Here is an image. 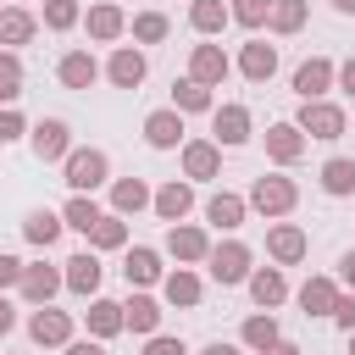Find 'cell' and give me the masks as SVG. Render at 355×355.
I'll return each instance as SVG.
<instances>
[{
	"label": "cell",
	"mask_w": 355,
	"mask_h": 355,
	"mask_svg": "<svg viewBox=\"0 0 355 355\" xmlns=\"http://www.w3.org/2000/svg\"><path fill=\"white\" fill-rule=\"evenodd\" d=\"M61 166H67V189H72V194H94V189L111 178V161H105V150H72Z\"/></svg>",
	"instance_id": "obj_1"
},
{
	"label": "cell",
	"mask_w": 355,
	"mask_h": 355,
	"mask_svg": "<svg viewBox=\"0 0 355 355\" xmlns=\"http://www.w3.org/2000/svg\"><path fill=\"white\" fill-rule=\"evenodd\" d=\"M294 200H300L294 178H277V172L255 178V189H250V205H255L261 216H283V211H294Z\"/></svg>",
	"instance_id": "obj_2"
},
{
	"label": "cell",
	"mask_w": 355,
	"mask_h": 355,
	"mask_svg": "<svg viewBox=\"0 0 355 355\" xmlns=\"http://www.w3.org/2000/svg\"><path fill=\"white\" fill-rule=\"evenodd\" d=\"M344 128H349V116L333 100H305L300 105V133H311V139H344Z\"/></svg>",
	"instance_id": "obj_3"
},
{
	"label": "cell",
	"mask_w": 355,
	"mask_h": 355,
	"mask_svg": "<svg viewBox=\"0 0 355 355\" xmlns=\"http://www.w3.org/2000/svg\"><path fill=\"white\" fill-rule=\"evenodd\" d=\"M205 266H211V277L227 288V283H250V244H239V239H227V244H216L211 255H205Z\"/></svg>",
	"instance_id": "obj_4"
},
{
	"label": "cell",
	"mask_w": 355,
	"mask_h": 355,
	"mask_svg": "<svg viewBox=\"0 0 355 355\" xmlns=\"http://www.w3.org/2000/svg\"><path fill=\"white\" fill-rule=\"evenodd\" d=\"M28 338H33L39 349L72 344V316H67V311H55V305H39V311L28 316Z\"/></svg>",
	"instance_id": "obj_5"
},
{
	"label": "cell",
	"mask_w": 355,
	"mask_h": 355,
	"mask_svg": "<svg viewBox=\"0 0 355 355\" xmlns=\"http://www.w3.org/2000/svg\"><path fill=\"white\" fill-rule=\"evenodd\" d=\"M333 78H338V67H333L327 55H311V61L294 67V94H300V100H322V94L333 89Z\"/></svg>",
	"instance_id": "obj_6"
},
{
	"label": "cell",
	"mask_w": 355,
	"mask_h": 355,
	"mask_svg": "<svg viewBox=\"0 0 355 355\" xmlns=\"http://www.w3.org/2000/svg\"><path fill=\"white\" fill-rule=\"evenodd\" d=\"M33 155H39V161H67V155H72V128H67L61 116L33 122Z\"/></svg>",
	"instance_id": "obj_7"
},
{
	"label": "cell",
	"mask_w": 355,
	"mask_h": 355,
	"mask_svg": "<svg viewBox=\"0 0 355 355\" xmlns=\"http://www.w3.org/2000/svg\"><path fill=\"white\" fill-rule=\"evenodd\" d=\"M266 155H272L277 166H294V161L305 155V133H300V122H272V128H266Z\"/></svg>",
	"instance_id": "obj_8"
},
{
	"label": "cell",
	"mask_w": 355,
	"mask_h": 355,
	"mask_svg": "<svg viewBox=\"0 0 355 355\" xmlns=\"http://www.w3.org/2000/svg\"><path fill=\"white\" fill-rule=\"evenodd\" d=\"M305 250H311V239H305V227H294V222H277V227L266 233V255L283 261V266L305 261Z\"/></svg>",
	"instance_id": "obj_9"
},
{
	"label": "cell",
	"mask_w": 355,
	"mask_h": 355,
	"mask_svg": "<svg viewBox=\"0 0 355 355\" xmlns=\"http://www.w3.org/2000/svg\"><path fill=\"white\" fill-rule=\"evenodd\" d=\"M227 55H222V44H194V55H189V78L194 83H205V89H216L222 78H227Z\"/></svg>",
	"instance_id": "obj_10"
},
{
	"label": "cell",
	"mask_w": 355,
	"mask_h": 355,
	"mask_svg": "<svg viewBox=\"0 0 355 355\" xmlns=\"http://www.w3.org/2000/svg\"><path fill=\"white\" fill-rule=\"evenodd\" d=\"M144 139H150L155 150H178V144H183V111H178V105L150 111V116H144Z\"/></svg>",
	"instance_id": "obj_11"
},
{
	"label": "cell",
	"mask_w": 355,
	"mask_h": 355,
	"mask_svg": "<svg viewBox=\"0 0 355 355\" xmlns=\"http://www.w3.org/2000/svg\"><path fill=\"white\" fill-rule=\"evenodd\" d=\"M183 172H189V178H216V172H222V144L189 139V144H183Z\"/></svg>",
	"instance_id": "obj_12"
},
{
	"label": "cell",
	"mask_w": 355,
	"mask_h": 355,
	"mask_svg": "<svg viewBox=\"0 0 355 355\" xmlns=\"http://www.w3.org/2000/svg\"><path fill=\"white\" fill-rule=\"evenodd\" d=\"M150 205H155V216H161V222H183V216H189V205H194V189L172 178V183H161V189H155V200H150Z\"/></svg>",
	"instance_id": "obj_13"
},
{
	"label": "cell",
	"mask_w": 355,
	"mask_h": 355,
	"mask_svg": "<svg viewBox=\"0 0 355 355\" xmlns=\"http://www.w3.org/2000/svg\"><path fill=\"white\" fill-rule=\"evenodd\" d=\"M166 250H172L178 261H205V255H211V239H205L200 227H189V222H172V227H166Z\"/></svg>",
	"instance_id": "obj_14"
},
{
	"label": "cell",
	"mask_w": 355,
	"mask_h": 355,
	"mask_svg": "<svg viewBox=\"0 0 355 355\" xmlns=\"http://www.w3.org/2000/svg\"><path fill=\"white\" fill-rule=\"evenodd\" d=\"M61 288H67V277H61V272H55V266H44V261H39V266H28V272H22V294H28V300H33V305H50V300H55V294H61Z\"/></svg>",
	"instance_id": "obj_15"
},
{
	"label": "cell",
	"mask_w": 355,
	"mask_h": 355,
	"mask_svg": "<svg viewBox=\"0 0 355 355\" xmlns=\"http://www.w3.org/2000/svg\"><path fill=\"white\" fill-rule=\"evenodd\" d=\"M239 72H244L250 83H266V78L277 72V50H272V44H261V39H250V44L239 50Z\"/></svg>",
	"instance_id": "obj_16"
},
{
	"label": "cell",
	"mask_w": 355,
	"mask_h": 355,
	"mask_svg": "<svg viewBox=\"0 0 355 355\" xmlns=\"http://www.w3.org/2000/svg\"><path fill=\"white\" fill-rule=\"evenodd\" d=\"M55 78H61L67 89H89V83L100 78V61H94L89 50H67V55H61V67H55Z\"/></svg>",
	"instance_id": "obj_17"
},
{
	"label": "cell",
	"mask_w": 355,
	"mask_h": 355,
	"mask_svg": "<svg viewBox=\"0 0 355 355\" xmlns=\"http://www.w3.org/2000/svg\"><path fill=\"white\" fill-rule=\"evenodd\" d=\"M211 128H216V144H244L250 139V111L244 105H216Z\"/></svg>",
	"instance_id": "obj_18"
},
{
	"label": "cell",
	"mask_w": 355,
	"mask_h": 355,
	"mask_svg": "<svg viewBox=\"0 0 355 355\" xmlns=\"http://www.w3.org/2000/svg\"><path fill=\"white\" fill-rule=\"evenodd\" d=\"M244 211H250V200H239V194H227V189L205 200V222H211V227H222V233H233V227L244 222Z\"/></svg>",
	"instance_id": "obj_19"
},
{
	"label": "cell",
	"mask_w": 355,
	"mask_h": 355,
	"mask_svg": "<svg viewBox=\"0 0 355 355\" xmlns=\"http://www.w3.org/2000/svg\"><path fill=\"white\" fill-rule=\"evenodd\" d=\"M250 300H255L261 311L283 305V300H288V283H283V272H277V266H261V272H250Z\"/></svg>",
	"instance_id": "obj_20"
},
{
	"label": "cell",
	"mask_w": 355,
	"mask_h": 355,
	"mask_svg": "<svg viewBox=\"0 0 355 355\" xmlns=\"http://www.w3.org/2000/svg\"><path fill=\"white\" fill-rule=\"evenodd\" d=\"M333 305H338L333 277H305V283H300V311H305V316H333Z\"/></svg>",
	"instance_id": "obj_21"
},
{
	"label": "cell",
	"mask_w": 355,
	"mask_h": 355,
	"mask_svg": "<svg viewBox=\"0 0 355 355\" xmlns=\"http://www.w3.org/2000/svg\"><path fill=\"white\" fill-rule=\"evenodd\" d=\"M89 39H100V44H111L122 28H128V17H122V6H111V0H100V6H89Z\"/></svg>",
	"instance_id": "obj_22"
},
{
	"label": "cell",
	"mask_w": 355,
	"mask_h": 355,
	"mask_svg": "<svg viewBox=\"0 0 355 355\" xmlns=\"http://www.w3.org/2000/svg\"><path fill=\"white\" fill-rule=\"evenodd\" d=\"M105 78H111L116 89H139V83H144V55H139L133 44H122V50L111 55V67H105Z\"/></svg>",
	"instance_id": "obj_23"
},
{
	"label": "cell",
	"mask_w": 355,
	"mask_h": 355,
	"mask_svg": "<svg viewBox=\"0 0 355 355\" xmlns=\"http://www.w3.org/2000/svg\"><path fill=\"white\" fill-rule=\"evenodd\" d=\"M122 277L133 283V288H150V283H161V255L155 250H128V261H122Z\"/></svg>",
	"instance_id": "obj_24"
},
{
	"label": "cell",
	"mask_w": 355,
	"mask_h": 355,
	"mask_svg": "<svg viewBox=\"0 0 355 355\" xmlns=\"http://www.w3.org/2000/svg\"><path fill=\"white\" fill-rule=\"evenodd\" d=\"M61 277H67V288H72V294H94V288H100V261H94V250L72 255Z\"/></svg>",
	"instance_id": "obj_25"
},
{
	"label": "cell",
	"mask_w": 355,
	"mask_h": 355,
	"mask_svg": "<svg viewBox=\"0 0 355 355\" xmlns=\"http://www.w3.org/2000/svg\"><path fill=\"white\" fill-rule=\"evenodd\" d=\"M122 327H128V316H122L116 300H89V333L94 338H116Z\"/></svg>",
	"instance_id": "obj_26"
},
{
	"label": "cell",
	"mask_w": 355,
	"mask_h": 355,
	"mask_svg": "<svg viewBox=\"0 0 355 355\" xmlns=\"http://www.w3.org/2000/svg\"><path fill=\"white\" fill-rule=\"evenodd\" d=\"M33 28H39V22H33L22 6H0V44H6V50L28 44V39H33Z\"/></svg>",
	"instance_id": "obj_27"
},
{
	"label": "cell",
	"mask_w": 355,
	"mask_h": 355,
	"mask_svg": "<svg viewBox=\"0 0 355 355\" xmlns=\"http://www.w3.org/2000/svg\"><path fill=\"white\" fill-rule=\"evenodd\" d=\"M61 227H67V222H61L55 211H28V222H22V239H28V244H39V250H50V244L61 239Z\"/></svg>",
	"instance_id": "obj_28"
},
{
	"label": "cell",
	"mask_w": 355,
	"mask_h": 355,
	"mask_svg": "<svg viewBox=\"0 0 355 355\" xmlns=\"http://www.w3.org/2000/svg\"><path fill=\"white\" fill-rule=\"evenodd\" d=\"M161 294H166V305H200V277L189 266H178L161 277Z\"/></svg>",
	"instance_id": "obj_29"
},
{
	"label": "cell",
	"mask_w": 355,
	"mask_h": 355,
	"mask_svg": "<svg viewBox=\"0 0 355 355\" xmlns=\"http://www.w3.org/2000/svg\"><path fill=\"white\" fill-rule=\"evenodd\" d=\"M155 194L139 183V178H122V183H111V211H122V216H133V211H144Z\"/></svg>",
	"instance_id": "obj_30"
},
{
	"label": "cell",
	"mask_w": 355,
	"mask_h": 355,
	"mask_svg": "<svg viewBox=\"0 0 355 355\" xmlns=\"http://www.w3.org/2000/svg\"><path fill=\"white\" fill-rule=\"evenodd\" d=\"M122 316H128L133 333H155V327H161V305H155L150 294H133V300L122 305Z\"/></svg>",
	"instance_id": "obj_31"
},
{
	"label": "cell",
	"mask_w": 355,
	"mask_h": 355,
	"mask_svg": "<svg viewBox=\"0 0 355 355\" xmlns=\"http://www.w3.org/2000/svg\"><path fill=\"white\" fill-rule=\"evenodd\" d=\"M227 17H233V11H227L222 0H194V6H189L194 33H222V28H227Z\"/></svg>",
	"instance_id": "obj_32"
},
{
	"label": "cell",
	"mask_w": 355,
	"mask_h": 355,
	"mask_svg": "<svg viewBox=\"0 0 355 355\" xmlns=\"http://www.w3.org/2000/svg\"><path fill=\"white\" fill-rule=\"evenodd\" d=\"M100 216H105V211H100L89 194H72V200H67V211H61V222H67V227H78V233H94V222H100Z\"/></svg>",
	"instance_id": "obj_33"
},
{
	"label": "cell",
	"mask_w": 355,
	"mask_h": 355,
	"mask_svg": "<svg viewBox=\"0 0 355 355\" xmlns=\"http://www.w3.org/2000/svg\"><path fill=\"white\" fill-rule=\"evenodd\" d=\"M322 189H327V194H355V161H349V155H333V161L322 166Z\"/></svg>",
	"instance_id": "obj_34"
},
{
	"label": "cell",
	"mask_w": 355,
	"mask_h": 355,
	"mask_svg": "<svg viewBox=\"0 0 355 355\" xmlns=\"http://www.w3.org/2000/svg\"><path fill=\"white\" fill-rule=\"evenodd\" d=\"M172 105H178V111H216V105H211V89H205V83H194V78L172 83Z\"/></svg>",
	"instance_id": "obj_35"
},
{
	"label": "cell",
	"mask_w": 355,
	"mask_h": 355,
	"mask_svg": "<svg viewBox=\"0 0 355 355\" xmlns=\"http://www.w3.org/2000/svg\"><path fill=\"white\" fill-rule=\"evenodd\" d=\"M89 239H94V250H122V244H128V222H122V211H111V216H100Z\"/></svg>",
	"instance_id": "obj_36"
},
{
	"label": "cell",
	"mask_w": 355,
	"mask_h": 355,
	"mask_svg": "<svg viewBox=\"0 0 355 355\" xmlns=\"http://www.w3.org/2000/svg\"><path fill=\"white\" fill-rule=\"evenodd\" d=\"M277 338H283V333H277L272 311H261V316H250V322H244V344H250V349H272Z\"/></svg>",
	"instance_id": "obj_37"
},
{
	"label": "cell",
	"mask_w": 355,
	"mask_h": 355,
	"mask_svg": "<svg viewBox=\"0 0 355 355\" xmlns=\"http://www.w3.org/2000/svg\"><path fill=\"white\" fill-rule=\"evenodd\" d=\"M277 33H300L305 28V0H272V17H266Z\"/></svg>",
	"instance_id": "obj_38"
},
{
	"label": "cell",
	"mask_w": 355,
	"mask_h": 355,
	"mask_svg": "<svg viewBox=\"0 0 355 355\" xmlns=\"http://www.w3.org/2000/svg\"><path fill=\"white\" fill-rule=\"evenodd\" d=\"M78 0H44V28L50 33H67V28H78Z\"/></svg>",
	"instance_id": "obj_39"
},
{
	"label": "cell",
	"mask_w": 355,
	"mask_h": 355,
	"mask_svg": "<svg viewBox=\"0 0 355 355\" xmlns=\"http://www.w3.org/2000/svg\"><path fill=\"white\" fill-rule=\"evenodd\" d=\"M22 94V61H17V50H0V100L11 105Z\"/></svg>",
	"instance_id": "obj_40"
},
{
	"label": "cell",
	"mask_w": 355,
	"mask_h": 355,
	"mask_svg": "<svg viewBox=\"0 0 355 355\" xmlns=\"http://www.w3.org/2000/svg\"><path fill=\"white\" fill-rule=\"evenodd\" d=\"M133 39H139V44H161V39H166V17H161V11H139V17H133Z\"/></svg>",
	"instance_id": "obj_41"
},
{
	"label": "cell",
	"mask_w": 355,
	"mask_h": 355,
	"mask_svg": "<svg viewBox=\"0 0 355 355\" xmlns=\"http://www.w3.org/2000/svg\"><path fill=\"white\" fill-rule=\"evenodd\" d=\"M227 11H233V22H244V28H261V22L272 17V0H233Z\"/></svg>",
	"instance_id": "obj_42"
},
{
	"label": "cell",
	"mask_w": 355,
	"mask_h": 355,
	"mask_svg": "<svg viewBox=\"0 0 355 355\" xmlns=\"http://www.w3.org/2000/svg\"><path fill=\"white\" fill-rule=\"evenodd\" d=\"M22 133H28L22 111H11V105H6V111H0V144H11V139H22Z\"/></svg>",
	"instance_id": "obj_43"
},
{
	"label": "cell",
	"mask_w": 355,
	"mask_h": 355,
	"mask_svg": "<svg viewBox=\"0 0 355 355\" xmlns=\"http://www.w3.org/2000/svg\"><path fill=\"white\" fill-rule=\"evenodd\" d=\"M22 272H28V266H22L17 255H6V250H0V288H22Z\"/></svg>",
	"instance_id": "obj_44"
},
{
	"label": "cell",
	"mask_w": 355,
	"mask_h": 355,
	"mask_svg": "<svg viewBox=\"0 0 355 355\" xmlns=\"http://www.w3.org/2000/svg\"><path fill=\"white\" fill-rule=\"evenodd\" d=\"M333 322H338L344 333H355V294H338V305H333Z\"/></svg>",
	"instance_id": "obj_45"
},
{
	"label": "cell",
	"mask_w": 355,
	"mask_h": 355,
	"mask_svg": "<svg viewBox=\"0 0 355 355\" xmlns=\"http://www.w3.org/2000/svg\"><path fill=\"white\" fill-rule=\"evenodd\" d=\"M144 355H189V349H183V338H161V333H150Z\"/></svg>",
	"instance_id": "obj_46"
},
{
	"label": "cell",
	"mask_w": 355,
	"mask_h": 355,
	"mask_svg": "<svg viewBox=\"0 0 355 355\" xmlns=\"http://www.w3.org/2000/svg\"><path fill=\"white\" fill-rule=\"evenodd\" d=\"M338 89H344V94H349V100H355V55H349V61H344V67H338Z\"/></svg>",
	"instance_id": "obj_47"
},
{
	"label": "cell",
	"mask_w": 355,
	"mask_h": 355,
	"mask_svg": "<svg viewBox=\"0 0 355 355\" xmlns=\"http://www.w3.org/2000/svg\"><path fill=\"white\" fill-rule=\"evenodd\" d=\"M67 355H105V349H100V338H78V344H67Z\"/></svg>",
	"instance_id": "obj_48"
},
{
	"label": "cell",
	"mask_w": 355,
	"mask_h": 355,
	"mask_svg": "<svg viewBox=\"0 0 355 355\" xmlns=\"http://www.w3.org/2000/svg\"><path fill=\"white\" fill-rule=\"evenodd\" d=\"M338 277L355 288V250H344V255H338Z\"/></svg>",
	"instance_id": "obj_49"
},
{
	"label": "cell",
	"mask_w": 355,
	"mask_h": 355,
	"mask_svg": "<svg viewBox=\"0 0 355 355\" xmlns=\"http://www.w3.org/2000/svg\"><path fill=\"white\" fill-rule=\"evenodd\" d=\"M11 327H17V311H11V305H6V294H0V333H11Z\"/></svg>",
	"instance_id": "obj_50"
},
{
	"label": "cell",
	"mask_w": 355,
	"mask_h": 355,
	"mask_svg": "<svg viewBox=\"0 0 355 355\" xmlns=\"http://www.w3.org/2000/svg\"><path fill=\"white\" fill-rule=\"evenodd\" d=\"M261 355H300V344H288V338H277L272 349H261Z\"/></svg>",
	"instance_id": "obj_51"
},
{
	"label": "cell",
	"mask_w": 355,
	"mask_h": 355,
	"mask_svg": "<svg viewBox=\"0 0 355 355\" xmlns=\"http://www.w3.org/2000/svg\"><path fill=\"white\" fill-rule=\"evenodd\" d=\"M200 355H239V349H233V344H205Z\"/></svg>",
	"instance_id": "obj_52"
},
{
	"label": "cell",
	"mask_w": 355,
	"mask_h": 355,
	"mask_svg": "<svg viewBox=\"0 0 355 355\" xmlns=\"http://www.w3.org/2000/svg\"><path fill=\"white\" fill-rule=\"evenodd\" d=\"M333 6H338V11H344V17H355V0H333Z\"/></svg>",
	"instance_id": "obj_53"
},
{
	"label": "cell",
	"mask_w": 355,
	"mask_h": 355,
	"mask_svg": "<svg viewBox=\"0 0 355 355\" xmlns=\"http://www.w3.org/2000/svg\"><path fill=\"white\" fill-rule=\"evenodd\" d=\"M349 355H355V333H349Z\"/></svg>",
	"instance_id": "obj_54"
}]
</instances>
